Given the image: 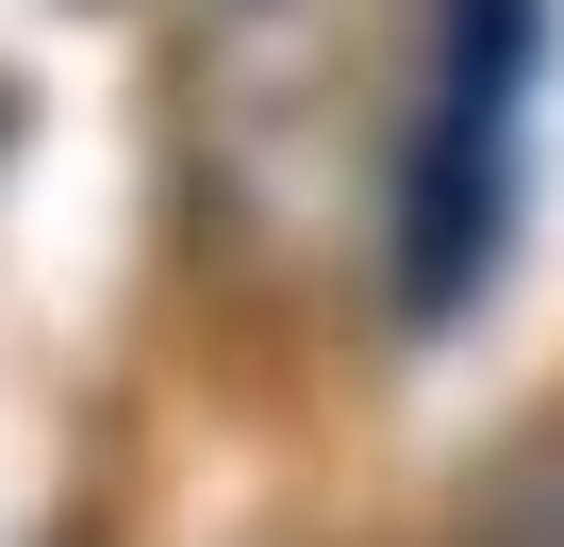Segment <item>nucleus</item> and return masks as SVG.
Here are the masks:
<instances>
[{"label":"nucleus","mask_w":564,"mask_h":547,"mask_svg":"<svg viewBox=\"0 0 564 547\" xmlns=\"http://www.w3.org/2000/svg\"><path fill=\"white\" fill-rule=\"evenodd\" d=\"M448 547H564V415H531V431H498V448L465 464Z\"/></svg>","instance_id":"f257e3e1"}]
</instances>
